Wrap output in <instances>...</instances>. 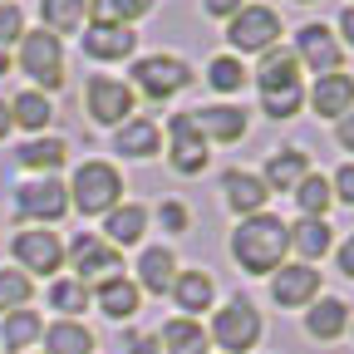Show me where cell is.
Wrapping results in <instances>:
<instances>
[{
  "label": "cell",
  "instance_id": "d6986e66",
  "mask_svg": "<svg viewBox=\"0 0 354 354\" xmlns=\"http://www.w3.org/2000/svg\"><path fill=\"white\" fill-rule=\"evenodd\" d=\"M305 172H310L305 148H281V153H271V158H266L261 183H266V192H295Z\"/></svg>",
  "mask_w": 354,
  "mask_h": 354
},
{
  "label": "cell",
  "instance_id": "d6a6232c",
  "mask_svg": "<svg viewBox=\"0 0 354 354\" xmlns=\"http://www.w3.org/2000/svg\"><path fill=\"white\" fill-rule=\"evenodd\" d=\"M153 10V0H88V15L94 25H133Z\"/></svg>",
  "mask_w": 354,
  "mask_h": 354
},
{
  "label": "cell",
  "instance_id": "60d3db41",
  "mask_svg": "<svg viewBox=\"0 0 354 354\" xmlns=\"http://www.w3.org/2000/svg\"><path fill=\"white\" fill-rule=\"evenodd\" d=\"M158 216H162V227H167V232H187V207H183V202H162Z\"/></svg>",
  "mask_w": 354,
  "mask_h": 354
},
{
  "label": "cell",
  "instance_id": "e575fe53",
  "mask_svg": "<svg viewBox=\"0 0 354 354\" xmlns=\"http://www.w3.org/2000/svg\"><path fill=\"white\" fill-rule=\"evenodd\" d=\"M246 79H251V74H246V64H241L236 55H216V59L207 64V84L216 88V94H241Z\"/></svg>",
  "mask_w": 354,
  "mask_h": 354
},
{
  "label": "cell",
  "instance_id": "ac0fdd59",
  "mask_svg": "<svg viewBox=\"0 0 354 354\" xmlns=\"http://www.w3.org/2000/svg\"><path fill=\"white\" fill-rule=\"evenodd\" d=\"M143 232H148V207H138V202H118V207L104 216V241H109L113 251H118V246H138Z\"/></svg>",
  "mask_w": 354,
  "mask_h": 354
},
{
  "label": "cell",
  "instance_id": "d4e9b609",
  "mask_svg": "<svg viewBox=\"0 0 354 354\" xmlns=\"http://www.w3.org/2000/svg\"><path fill=\"white\" fill-rule=\"evenodd\" d=\"M64 158H69V143H64V138H30V143L15 153V162H20V167L44 172V177H50L55 167H64Z\"/></svg>",
  "mask_w": 354,
  "mask_h": 354
},
{
  "label": "cell",
  "instance_id": "f907efd6",
  "mask_svg": "<svg viewBox=\"0 0 354 354\" xmlns=\"http://www.w3.org/2000/svg\"><path fill=\"white\" fill-rule=\"evenodd\" d=\"M0 6H6V0H0Z\"/></svg>",
  "mask_w": 354,
  "mask_h": 354
},
{
  "label": "cell",
  "instance_id": "ee69618b",
  "mask_svg": "<svg viewBox=\"0 0 354 354\" xmlns=\"http://www.w3.org/2000/svg\"><path fill=\"white\" fill-rule=\"evenodd\" d=\"M335 138H339V148H344V153H354V109H349V113L339 118V128H335Z\"/></svg>",
  "mask_w": 354,
  "mask_h": 354
},
{
  "label": "cell",
  "instance_id": "4fadbf2b",
  "mask_svg": "<svg viewBox=\"0 0 354 354\" xmlns=\"http://www.w3.org/2000/svg\"><path fill=\"white\" fill-rule=\"evenodd\" d=\"M315 295H320V271H315V266L295 261V266H276V271H271V300L276 305L300 310V305H310Z\"/></svg>",
  "mask_w": 354,
  "mask_h": 354
},
{
  "label": "cell",
  "instance_id": "cb8c5ba5",
  "mask_svg": "<svg viewBox=\"0 0 354 354\" xmlns=\"http://www.w3.org/2000/svg\"><path fill=\"white\" fill-rule=\"evenodd\" d=\"M158 143H162V133H158L153 118H128V123L113 133V148H118L123 158H153Z\"/></svg>",
  "mask_w": 354,
  "mask_h": 354
},
{
  "label": "cell",
  "instance_id": "836d02e7",
  "mask_svg": "<svg viewBox=\"0 0 354 354\" xmlns=\"http://www.w3.org/2000/svg\"><path fill=\"white\" fill-rule=\"evenodd\" d=\"M295 202H300V212H305V216H325V212H330V202H335L330 177H325V172H305V177H300V187H295Z\"/></svg>",
  "mask_w": 354,
  "mask_h": 354
},
{
  "label": "cell",
  "instance_id": "7dc6e473",
  "mask_svg": "<svg viewBox=\"0 0 354 354\" xmlns=\"http://www.w3.org/2000/svg\"><path fill=\"white\" fill-rule=\"evenodd\" d=\"M6 133H10V109L0 104V138H6Z\"/></svg>",
  "mask_w": 354,
  "mask_h": 354
},
{
  "label": "cell",
  "instance_id": "9a60e30c",
  "mask_svg": "<svg viewBox=\"0 0 354 354\" xmlns=\"http://www.w3.org/2000/svg\"><path fill=\"white\" fill-rule=\"evenodd\" d=\"M79 44H84L88 59L109 64V59H128L133 50H138V35H133V25H84Z\"/></svg>",
  "mask_w": 354,
  "mask_h": 354
},
{
  "label": "cell",
  "instance_id": "1f68e13d",
  "mask_svg": "<svg viewBox=\"0 0 354 354\" xmlns=\"http://www.w3.org/2000/svg\"><path fill=\"white\" fill-rule=\"evenodd\" d=\"M39 315H35V310H10V315H6V325H0V344H6L10 354H20V349H30L35 339H39Z\"/></svg>",
  "mask_w": 354,
  "mask_h": 354
},
{
  "label": "cell",
  "instance_id": "7c38bea8",
  "mask_svg": "<svg viewBox=\"0 0 354 354\" xmlns=\"http://www.w3.org/2000/svg\"><path fill=\"white\" fill-rule=\"evenodd\" d=\"M310 74H335L339 69V59H344V44L325 30V25H300V35H295V50H290Z\"/></svg>",
  "mask_w": 354,
  "mask_h": 354
},
{
  "label": "cell",
  "instance_id": "c3c4849f",
  "mask_svg": "<svg viewBox=\"0 0 354 354\" xmlns=\"http://www.w3.org/2000/svg\"><path fill=\"white\" fill-rule=\"evenodd\" d=\"M6 69H10V55H6V50H0V74H6Z\"/></svg>",
  "mask_w": 354,
  "mask_h": 354
},
{
  "label": "cell",
  "instance_id": "30bf717a",
  "mask_svg": "<svg viewBox=\"0 0 354 354\" xmlns=\"http://www.w3.org/2000/svg\"><path fill=\"white\" fill-rule=\"evenodd\" d=\"M84 99H88V113H94V123H128V113H133V104H138V94L123 84V79H113V74H94L88 79V88H84Z\"/></svg>",
  "mask_w": 354,
  "mask_h": 354
},
{
  "label": "cell",
  "instance_id": "3957f363",
  "mask_svg": "<svg viewBox=\"0 0 354 354\" xmlns=\"http://www.w3.org/2000/svg\"><path fill=\"white\" fill-rule=\"evenodd\" d=\"M227 39H232L236 55H266V50H276V39H281V15L266 10V6H241L227 20Z\"/></svg>",
  "mask_w": 354,
  "mask_h": 354
},
{
  "label": "cell",
  "instance_id": "277c9868",
  "mask_svg": "<svg viewBox=\"0 0 354 354\" xmlns=\"http://www.w3.org/2000/svg\"><path fill=\"white\" fill-rule=\"evenodd\" d=\"M207 339H216L227 354H241V349H256V339H261V310L251 305V300H227L216 310V320H212V335Z\"/></svg>",
  "mask_w": 354,
  "mask_h": 354
},
{
  "label": "cell",
  "instance_id": "5b68a950",
  "mask_svg": "<svg viewBox=\"0 0 354 354\" xmlns=\"http://www.w3.org/2000/svg\"><path fill=\"white\" fill-rule=\"evenodd\" d=\"M133 84H138L153 104H162V99L183 94V88L192 84V69H187V59H177V55H143L138 64H133Z\"/></svg>",
  "mask_w": 354,
  "mask_h": 354
},
{
  "label": "cell",
  "instance_id": "7402d4cb",
  "mask_svg": "<svg viewBox=\"0 0 354 354\" xmlns=\"http://www.w3.org/2000/svg\"><path fill=\"white\" fill-rule=\"evenodd\" d=\"M172 300H177V310H187V320H192V315H202V310H212V300H216V281H212L207 271H177V281H172Z\"/></svg>",
  "mask_w": 354,
  "mask_h": 354
},
{
  "label": "cell",
  "instance_id": "4316f807",
  "mask_svg": "<svg viewBox=\"0 0 354 354\" xmlns=\"http://www.w3.org/2000/svg\"><path fill=\"white\" fill-rule=\"evenodd\" d=\"M290 251H300L305 266L315 261V256H325L330 251V221L325 216H300L295 227H290Z\"/></svg>",
  "mask_w": 354,
  "mask_h": 354
},
{
  "label": "cell",
  "instance_id": "44dd1931",
  "mask_svg": "<svg viewBox=\"0 0 354 354\" xmlns=\"http://www.w3.org/2000/svg\"><path fill=\"white\" fill-rule=\"evenodd\" d=\"M94 300H99V310H104L109 320H133V315H138V300H143V290L133 286L128 276H109V281H99Z\"/></svg>",
  "mask_w": 354,
  "mask_h": 354
},
{
  "label": "cell",
  "instance_id": "7a4b0ae2",
  "mask_svg": "<svg viewBox=\"0 0 354 354\" xmlns=\"http://www.w3.org/2000/svg\"><path fill=\"white\" fill-rule=\"evenodd\" d=\"M123 202V177L113 162H84L74 172V187H69V207H79L84 216H109Z\"/></svg>",
  "mask_w": 354,
  "mask_h": 354
},
{
  "label": "cell",
  "instance_id": "8d00e7d4",
  "mask_svg": "<svg viewBox=\"0 0 354 354\" xmlns=\"http://www.w3.org/2000/svg\"><path fill=\"white\" fill-rule=\"evenodd\" d=\"M50 305L64 310V315H74V310L88 305V286H84V281H55V286H50Z\"/></svg>",
  "mask_w": 354,
  "mask_h": 354
},
{
  "label": "cell",
  "instance_id": "ba28073f",
  "mask_svg": "<svg viewBox=\"0 0 354 354\" xmlns=\"http://www.w3.org/2000/svg\"><path fill=\"white\" fill-rule=\"evenodd\" d=\"M167 162H172V172H183V177H197L207 167V138L197 133L192 113H172L167 118Z\"/></svg>",
  "mask_w": 354,
  "mask_h": 354
},
{
  "label": "cell",
  "instance_id": "f35d334b",
  "mask_svg": "<svg viewBox=\"0 0 354 354\" xmlns=\"http://www.w3.org/2000/svg\"><path fill=\"white\" fill-rule=\"evenodd\" d=\"M20 35H25V10L15 0H6V6H0V50H6V44H20Z\"/></svg>",
  "mask_w": 354,
  "mask_h": 354
},
{
  "label": "cell",
  "instance_id": "52a82bcc",
  "mask_svg": "<svg viewBox=\"0 0 354 354\" xmlns=\"http://www.w3.org/2000/svg\"><path fill=\"white\" fill-rule=\"evenodd\" d=\"M15 212L25 221H39V227H50L69 212V187L55 183V177H35V183H20L15 187Z\"/></svg>",
  "mask_w": 354,
  "mask_h": 354
},
{
  "label": "cell",
  "instance_id": "f6af8a7d",
  "mask_svg": "<svg viewBox=\"0 0 354 354\" xmlns=\"http://www.w3.org/2000/svg\"><path fill=\"white\" fill-rule=\"evenodd\" d=\"M339 271H344V276L354 281V236H349V241L339 246Z\"/></svg>",
  "mask_w": 354,
  "mask_h": 354
},
{
  "label": "cell",
  "instance_id": "9c48e42d",
  "mask_svg": "<svg viewBox=\"0 0 354 354\" xmlns=\"http://www.w3.org/2000/svg\"><path fill=\"white\" fill-rule=\"evenodd\" d=\"M69 261H74V281H109V276H118L123 271V256L104 241V236H94V232H79L74 241H69V251H64Z\"/></svg>",
  "mask_w": 354,
  "mask_h": 354
},
{
  "label": "cell",
  "instance_id": "d590c367",
  "mask_svg": "<svg viewBox=\"0 0 354 354\" xmlns=\"http://www.w3.org/2000/svg\"><path fill=\"white\" fill-rule=\"evenodd\" d=\"M35 295V281L25 271H6L0 266V315H10V310H25Z\"/></svg>",
  "mask_w": 354,
  "mask_h": 354
},
{
  "label": "cell",
  "instance_id": "f546056e",
  "mask_svg": "<svg viewBox=\"0 0 354 354\" xmlns=\"http://www.w3.org/2000/svg\"><path fill=\"white\" fill-rule=\"evenodd\" d=\"M158 344H162L167 354H207V330L183 315V320H167V325H162Z\"/></svg>",
  "mask_w": 354,
  "mask_h": 354
},
{
  "label": "cell",
  "instance_id": "b9f144b4",
  "mask_svg": "<svg viewBox=\"0 0 354 354\" xmlns=\"http://www.w3.org/2000/svg\"><path fill=\"white\" fill-rule=\"evenodd\" d=\"M241 6H246V0H202V10H207V15H216V20H232Z\"/></svg>",
  "mask_w": 354,
  "mask_h": 354
},
{
  "label": "cell",
  "instance_id": "74e56055",
  "mask_svg": "<svg viewBox=\"0 0 354 354\" xmlns=\"http://www.w3.org/2000/svg\"><path fill=\"white\" fill-rule=\"evenodd\" d=\"M300 99H305V88H281V94H261V109L281 123V118H295L300 113Z\"/></svg>",
  "mask_w": 354,
  "mask_h": 354
},
{
  "label": "cell",
  "instance_id": "f1b7e54d",
  "mask_svg": "<svg viewBox=\"0 0 354 354\" xmlns=\"http://www.w3.org/2000/svg\"><path fill=\"white\" fill-rule=\"evenodd\" d=\"M39 339H44V354H88L94 349V335H88L79 320H59L50 330H39Z\"/></svg>",
  "mask_w": 354,
  "mask_h": 354
},
{
  "label": "cell",
  "instance_id": "6da1fadb",
  "mask_svg": "<svg viewBox=\"0 0 354 354\" xmlns=\"http://www.w3.org/2000/svg\"><path fill=\"white\" fill-rule=\"evenodd\" d=\"M286 251H290V227L271 212L241 216V227L232 232V256H236V266L246 276H271L286 261Z\"/></svg>",
  "mask_w": 354,
  "mask_h": 354
},
{
  "label": "cell",
  "instance_id": "2e32d148",
  "mask_svg": "<svg viewBox=\"0 0 354 354\" xmlns=\"http://www.w3.org/2000/svg\"><path fill=\"white\" fill-rule=\"evenodd\" d=\"M310 109H315L320 118H344V113L354 109V79H349L344 69L320 74L315 88H310Z\"/></svg>",
  "mask_w": 354,
  "mask_h": 354
},
{
  "label": "cell",
  "instance_id": "484cf974",
  "mask_svg": "<svg viewBox=\"0 0 354 354\" xmlns=\"http://www.w3.org/2000/svg\"><path fill=\"white\" fill-rule=\"evenodd\" d=\"M305 330L315 335V339H339V335L349 330V305L335 300V295H325V300L305 315Z\"/></svg>",
  "mask_w": 354,
  "mask_h": 354
},
{
  "label": "cell",
  "instance_id": "ab89813d",
  "mask_svg": "<svg viewBox=\"0 0 354 354\" xmlns=\"http://www.w3.org/2000/svg\"><path fill=\"white\" fill-rule=\"evenodd\" d=\"M330 192H335V202H349V207H354V162H344V167L330 177Z\"/></svg>",
  "mask_w": 354,
  "mask_h": 354
},
{
  "label": "cell",
  "instance_id": "8992f818",
  "mask_svg": "<svg viewBox=\"0 0 354 354\" xmlns=\"http://www.w3.org/2000/svg\"><path fill=\"white\" fill-rule=\"evenodd\" d=\"M20 69L39 84V88H64V50H59V39L55 35H44V30H35V35H20Z\"/></svg>",
  "mask_w": 354,
  "mask_h": 354
},
{
  "label": "cell",
  "instance_id": "83f0119b",
  "mask_svg": "<svg viewBox=\"0 0 354 354\" xmlns=\"http://www.w3.org/2000/svg\"><path fill=\"white\" fill-rule=\"evenodd\" d=\"M84 15H88L84 0H39V20H44V30H50L55 39L84 30Z\"/></svg>",
  "mask_w": 354,
  "mask_h": 354
},
{
  "label": "cell",
  "instance_id": "4dcf8cb0",
  "mask_svg": "<svg viewBox=\"0 0 354 354\" xmlns=\"http://www.w3.org/2000/svg\"><path fill=\"white\" fill-rule=\"evenodd\" d=\"M50 118H55V109H50V99H44L39 88H25V94L10 99V123H20V128H30V133H44V128H50Z\"/></svg>",
  "mask_w": 354,
  "mask_h": 354
},
{
  "label": "cell",
  "instance_id": "bcb514c9",
  "mask_svg": "<svg viewBox=\"0 0 354 354\" xmlns=\"http://www.w3.org/2000/svg\"><path fill=\"white\" fill-rule=\"evenodd\" d=\"M339 35H344V44H349V50H354V6L339 15Z\"/></svg>",
  "mask_w": 354,
  "mask_h": 354
},
{
  "label": "cell",
  "instance_id": "e0dca14e",
  "mask_svg": "<svg viewBox=\"0 0 354 354\" xmlns=\"http://www.w3.org/2000/svg\"><path fill=\"white\" fill-rule=\"evenodd\" d=\"M221 192H227V207L236 212V216H256L261 207H266V183L256 172H241V167H227L221 172Z\"/></svg>",
  "mask_w": 354,
  "mask_h": 354
},
{
  "label": "cell",
  "instance_id": "603a6c76",
  "mask_svg": "<svg viewBox=\"0 0 354 354\" xmlns=\"http://www.w3.org/2000/svg\"><path fill=\"white\" fill-rule=\"evenodd\" d=\"M172 281H177V256L167 251V246H148L143 256H138V290H153V295H162V290H172Z\"/></svg>",
  "mask_w": 354,
  "mask_h": 354
},
{
  "label": "cell",
  "instance_id": "681fc988",
  "mask_svg": "<svg viewBox=\"0 0 354 354\" xmlns=\"http://www.w3.org/2000/svg\"><path fill=\"white\" fill-rule=\"evenodd\" d=\"M300 6H310V0H300Z\"/></svg>",
  "mask_w": 354,
  "mask_h": 354
},
{
  "label": "cell",
  "instance_id": "8fae6325",
  "mask_svg": "<svg viewBox=\"0 0 354 354\" xmlns=\"http://www.w3.org/2000/svg\"><path fill=\"white\" fill-rule=\"evenodd\" d=\"M10 251H15V261H20V271L30 276H55L59 266H64V246H59V236L55 232H44V227H30V232H15V241H10Z\"/></svg>",
  "mask_w": 354,
  "mask_h": 354
},
{
  "label": "cell",
  "instance_id": "7bdbcfd3",
  "mask_svg": "<svg viewBox=\"0 0 354 354\" xmlns=\"http://www.w3.org/2000/svg\"><path fill=\"white\" fill-rule=\"evenodd\" d=\"M162 344H158V335H128V344H123V354H158Z\"/></svg>",
  "mask_w": 354,
  "mask_h": 354
},
{
  "label": "cell",
  "instance_id": "ffe728a7",
  "mask_svg": "<svg viewBox=\"0 0 354 354\" xmlns=\"http://www.w3.org/2000/svg\"><path fill=\"white\" fill-rule=\"evenodd\" d=\"M256 88L261 94H281V88H300V59L290 50H266L261 69H256Z\"/></svg>",
  "mask_w": 354,
  "mask_h": 354
},
{
  "label": "cell",
  "instance_id": "5bb4252c",
  "mask_svg": "<svg viewBox=\"0 0 354 354\" xmlns=\"http://www.w3.org/2000/svg\"><path fill=\"white\" fill-rule=\"evenodd\" d=\"M192 123H197V133L202 138H212V143H241L246 138V109H236V104H207V109H192Z\"/></svg>",
  "mask_w": 354,
  "mask_h": 354
}]
</instances>
